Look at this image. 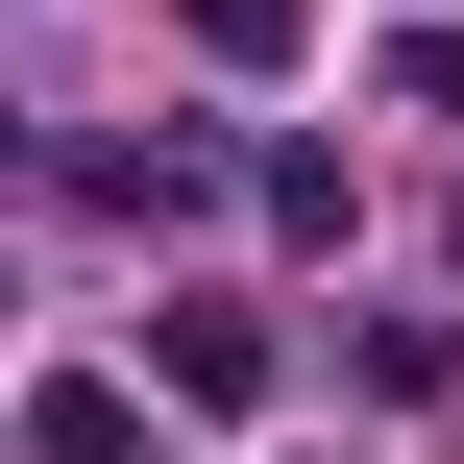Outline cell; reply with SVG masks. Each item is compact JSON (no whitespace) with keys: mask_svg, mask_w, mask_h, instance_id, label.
<instances>
[{"mask_svg":"<svg viewBox=\"0 0 464 464\" xmlns=\"http://www.w3.org/2000/svg\"><path fill=\"white\" fill-rule=\"evenodd\" d=\"M147 367H171L196 416H245V392H269V318H245V294H171V318H147Z\"/></svg>","mask_w":464,"mask_h":464,"instance_id":"1","label":"cell"},{"mask_svg":"<svg viewBox=\"0 0 464 464\" xmlns=\"http://www.w3.org/2000/svg\"><path fill=\"white\" fill-rule=\"evenodd\" d=\"M122 440H147L122 367H49V392H24V464H122Z\"/></svg>","mask_w":464,"mask_h":464,"instance_id":"2","label":"cell"},{"mask_svg":"<svg viewBox=\"0 0 464 464\" xmlns=\"http://www.w3.org/2000/svg\"><path fill=\"white\" fill-rule=\"evenodd\" d=\"M294 24H318V0H196V49H220V73H294Z\"/></svg>","mask_w":464,"mask_h":464,"instance_id":"3","label":"cell"}]
</instances>
